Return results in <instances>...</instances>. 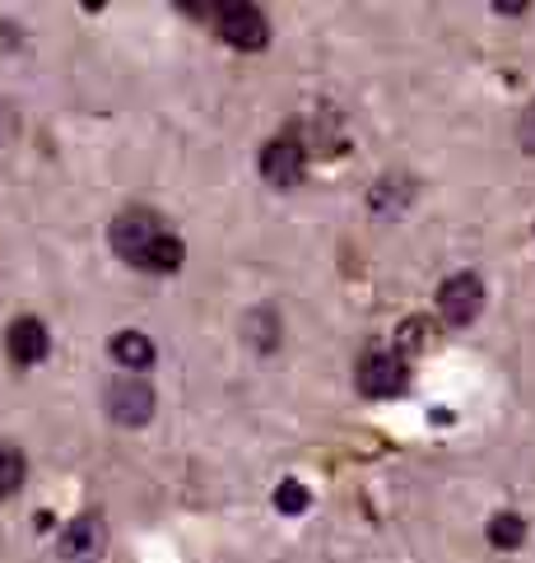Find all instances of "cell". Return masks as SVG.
Returning <instances> with one entry per match:
<instances>
[{
    "mask_svg": "<svg viewBox=\"0 0 535 563\" xmlns=\"http://www.w3.org/2000/svg\"><path fill=\"white\" fill-rule=\"evenodd\" d=\"M158 238H164V224H158L154 210H122L112 219V252L141 271L149 266V252Z\"/></svg>",
    "mask_w": 535,
    "mask_h": 563,
    "instance_id": "1",
    "label": "cell"
},
{
    "mask_svg": "<svg viewBox=\"0 0 535 563\" xmlns=\"http://www.w3.org/2000/svg\"><path fill=\"white\" fill-rule=\"evenodd\" d=\"M214 29H220V37L237 52H261L270 43V24L252 0H224V5L214 10Z\"/></svg>",
    "mask_w": 535,
    "mask_h": 563,
    "instance_id": "2",
    "label": "cell"
},
{
    "mask_svg": "<svg viewBox=\"0 0 535 563\" xmlns=\"http://www.w3.org/2000/svg\"><path fill=\"white\" fill-rule=\"evenodd\" d=\"M410 387V368H405V354L395 350H368L359 358V391L372 400H391Z\"/></svg>",
    "mask_w": 535,
    "mask_h": 563,
    "instance_id": "3",
    "label": "cell"
},
{
    "mask_svg": "<svg viewBox=\"0 0 535 563\" xmlns=\"http://www.w3.org/2000/svg\"><path fill=\"white\" fill-rule=\"evenodd\" d=\"M103 550H108V521L98 512H79L70 527L62 531V563H103Z\"/></svg>",
    "mask_w": 535,
    "mask_h": 563,
    "instance_id": "4",
    "label": "cell"
},
{
    "mask_svg": "<svg viewBox=\"0 0 535 563\" xmlns=\"http://www.w3.org/2000/svg\"><path fill=\"white\" fill-rule=\"evenodd\" d=\"M438 308H443V317L452 321V327H470V321L484 312V285H480V275H470V271L452 275L447 285L438 289Z\"/></svg>",
    "mask_w": 535,
    "mask_h": 563,
    "instance_id": "5",
    "label": "cell"
},
{
    "mask_svg": "<svg viewBox=\"0 0 535 563\" xmlns=\"http://www.w3.org/2000/svg\"><path fill=\"white\" fill-rule=\"evenodd\" d=\"M303 164H308V154H303V145L293 135L270 140V145L261 150V177L270 187H299Z\"/></svg>",
    "mask_w": 535,
    "mask_h": 563,
    "instance_id": "6",
    "label": "cell"
},
{
    "mask_svg": "<svg viewBox=\"0 0 535 563\" xmlns=\"http://www.w3.org/2000/svg\"><path fill=\"white\" fill-rule=\"evenodd\" d=\"M108 415L126 429H141L154 419V391L145 382H112L108 387Z\"/></svg>",
    "mask_w": 535,
    "mask_h": 563,
    "instance_id": "7",
    "label": "cell"
},
{
    "mask_svg": "<svg viewBox=\"0 0 535 563\" xmlns=\"http://www.w3.org/2000/svg\"><path fill=\"white\" fill-rule=\"evenodd\" d=\"M5 350H10L14 364L33 368V364H43V358H47L52 335H47V327H43L37 317H14L10 331H5Z\"/></svg>",
    "mask_w": 535,
    "mask_h": 563,
    "instance_id": "8",
    "label": "cell"
},
{
    "mask_svg": "<svg viewBox=\"0 0 535 563\" xmlns=\"http://www.w3.org/2000/svg\"><path fill=\"white\" fill-rule=\"evenodd\" d=\"M112 358L122 368H135V373H149L154 368V345L141 335V331H122V335H112Z\"/></svg>",
    "mask_w": 535,
    "mask_h": 563,
    "instance_id": "9",
    "label": "cell"
},
{
    "mask_svg": "<svg viewBox=\"0 0 535 563\" xmlns=\"http://www.w3.org/2000/svg\"><path fill=\"white\" fill-rule=\"evenodd\" d=\"M522 540H526V521L517 512H499L489 521V545L493 550H517Z\"/></svg>",
    "mask_w": 535,
    "mask_h": 563,
    "instance_id": "10",
    "label": "cell"
},
{
    "mask_svg": "<svg viewBox=\"0 0 535 563\" xmlns=\"http://www.w3.org/2000/svg\"><path fill=\"white\" fill-rule=\"evenodd\" d=\"M24 471H29L24 452H19V448H0V503L19 494V485H24Z\"/></svg>",
    "mask_w": 535,
    "mask_h": 563,
    "instance_id": "11",
    "label": "cell"
},
{
    "mask_svg": "<svg viewBox=\"0 0 535 563\" xmlns=\"http://www.w3.org/2000/svg\"><path fill=\"white\" fill-rule=\"evenodd\" d=\"M182 256H187L182 238L164 233V238H158V243H154V252H149V266H145V271H154V275H164V271H177V266H182Z\"/></svg>",
    "mask_w": 535,
    "mask_h": 563,
    "instance_id": "12",
    "label": "cell"
},
{
    "mask_svg": "<svg viewBox=\"0 0 535 563\" xmlns=\"http://www.w3.org/2000/svg\"><path fill=\"white\" fill-rule=\"evenodd\" d=\"M247 335L256 340V350H275L280 345V317L275 312H252L247 317Z\"/></svg>",
    "mask_w": 535,
    "mask_h": 563,
    "instance_id": "13",
    "label": "cell"
},
{
    "mask_svg": "<svg viewBox=\"0 0 535 563\" xmlns=\"http://www.w3.org/2000/svg\"><path fill=\"white\" fill-rule=\"evenodd\" d=\"M308 503H312V494L299 485V479H285V485L275 489V508H280V512H289V517H299V512L308 508Z\"/></svg>",
    "mask_w": 535,
    "mask_h": 563,
    "instance_id": "14",
    "label": "cell"
},
{
    "mask_svg": "<svg viewBox=\"0 0 535 563\" xmlns=\"http://www.w3.org/2000/svg\"><path fill=\"white\" fill-rule=\"evenodd\" d=\"M522 150L526 154H535V103L526 108V117H522Z\"/></svg>",
    "mask_w": 535,
    "mask_h": 563,
    "instance_id": "15",
    "label": "cell"
}]
</instances>
